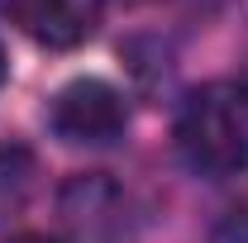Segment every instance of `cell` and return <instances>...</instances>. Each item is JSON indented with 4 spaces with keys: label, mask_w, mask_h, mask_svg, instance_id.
<instances>
[{
    "label": "cell",
    "mask_w": 248,
    "mask_h": 243,
    "mask_svg": "<svg viewBox=\"0 0 248 243\" xmlns=\"http://www.w3.org/2000/svg\"><path fill=\"white\" fill-rule=\"evenodd\" d=\"M38 157L24 143H0V214H15L33 191Z\"/></svg>",
    "instance_id": "277c9868"
},
{
    "label": "cell",
    "mask_w": 248,
    "mask_h": 243,
    "mask_svg": "<svg viewBox=\"0 0 248 243\" xmlns=\"http://www.w3.org/2000/svg\"><path fill=\"white\" fill-rule=\"evenodd\" d=\"M10 19L43 48H77L100 29L105 0H5Z\"/></svg>",
    "instance_id": "3957f363"
},
{
    "label": "cell",
    "mask_w": 248,
    "mask_h": 243,
    "mask_svg": "<svg viewBox=\"0 0 248 243\" xmlns=\"http://www.w3.org/2000/svg\"><path fill=\"white\" fill-rule=\"evenodd\" d=\"M48 129L72 148H110L129 129V100L100 76H77L48 100Z\"/></svg>",
    "instance_id": "7a4b0ae2"
},
{
    "label": "cell",
    "mask_w": 248,
    "mask_h": 243,
    "mask_svg": "<svg viewBox=\"0 0 248 243\" xmlns=\"http://www.w3.org/2000/svg\"><path fill=\"white\" fill-rule=\"evenodd\" d=\"M5 76H10V58H5V48H0V86H5Z\"/></svg>",
    "instance_id": "8992f818"
},
{
    "label": "cell",
    "mask_w": 248,
    "mask_h": 243,
    "mask_svg": "<svg viewBox=\"0 0 248 243\" xmlns=\"http://www.w3.org/2000/svg\"><path fill=\"white\" fill-rule=\"evenodd\" d=\"M177 152L201 177H239L248 172V86L244 81H205L182 100Z\"/></svg>",
    "instance_id": "6da1fadb"
},
{
    "label": "cell",
    "mask_w": 248,
    "mask_h": 243,
    "mask_svg": "<svg viewBox=\"0 0 248 243\" xmlns=\"http://www.w3.org/2000/svg\"><path fill=\"white\" fill-rule=\"evenodd\" d=\"M10 243H58V239H48V234H19V239H10Z\"/></svg>",
    "instance_id": "5b68a950"
}]
</instances>
